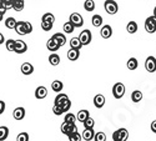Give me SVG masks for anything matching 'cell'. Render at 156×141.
<instances>
[{
	"label": "cell",
	"mask_w": 156,
	"mask_h": 141,
	"mask_svg": "<svg viewBox=\"0 0 156 141\" xmlns=\"http://www.w3.org/2000/svg\"><path fill=\"white\" fill-rule=\"evenodd\" d=\"M104 8H105V11L109 15H115L119 10L118 3H116L115 0H106V2L104 3Z\"/></svg>",
	"instance_id": "cell-1"
},
{
	"label": "cell",
	"mask_w": 156,
	"mask_h": 141,
	"mask_svg": "<svg viewBox=\"0 0 156 141\" xmlns=\"http://www.w3.org/2000/svg\"><path fill=\"white\" fill-rule=\"evenodd\" d=\"M125 94V86L122 83H116L112 87V95L115 99H121Z\"/></svg>",
	"instance_id": "cell-2"
},
{
	"label": "cell",
	"mask_w": 156,
	"mask_h": 141,
	"mask_svg": "<svg viewBox=\"0 0 156 141\" xmlns=\"http://www.w3.org/2000/svg\"><path fill=\"white\" fill-rule=\"evenodd\" d=\"M129 139V132L126 129H119L112 134V140L114 141H126Z\"/></svg>",
	"instance_id": "cell-3"
},
{
	"label": "cell",
	"mask_w": 156,
	"mask_h": 141,
	"mask_svg": "<svg viewBox=\"0 0 156 141\" xmlns=\"http://www.w3.org/2000/svg\"><path fill=\"white\" fill-rule=\"evenodd\" d=\"M69 21L74 25L75 28H80V26H83V25H84L83 16L80 14H77V12H73V14L70 15V18H69Z\"/></svg>",
	"instance_id": "cell-4"
},
{
	"label": "cell",
	"mask_w": 156,
	"mask_h": 141,
	"mask_svg": "<svg viewBox=\"0 0 156 141\" xmlns=\"http://www.w3.org/2000/svg\"><path fill=\"white\" fill-rule=\"evenodd\" d=\"M74 131H77L76 126H75V122H66V121H64V122L61 124V132L65 134L66 136H68L69 134L74 132Z\"/></svg>",
	"instance_id": "cell-5"
},
{
	"label": "cell",
	"mask_w": 156,
	"mask_h": 141,
	"mask_svg": "<svg viewBox=\"0 0 156 141\" xmlns=\"http://www.w3.org/2000/svg\"><path fill=\"white\" fill-rule=\"evenodd\" d=\"M91 39H93V35H91V33H90V30H87V29L83 30L80 33V35H79V40L83 44V46L84 45H89L90 43H91Z\"/></svg>",
	"instance_id": "cell-6"
},
{
	"label": "cell",
	"mask_w": 156,
	"mask_h": 141,
	"mask_svg": "<svg viewBox=\"0 0 156 141\" xmlns=\"http://www.w3.org/2000/svg\"><path fill=\"white\" fill-rule=\"evenodd\" d=\"M145 30L150 34L156 31V18L155 16H149L145 20Z\"/></svg>",
	"instance_id": "cell-7"
},
{
	"label": "cell",
	"mask_w": 156,
	"mask_h": 141,
	"mask_svg": "<svg viewBox=\"0 0 156 141\" xmlns=\"http://www.w3.org/2000/svg\"><path fill=\"white\" fill-rule=\"evenodd\" d=\"M27 50H28V45L25 41L23 40H15V48H14V51L16 54H24V53H27Z\"/></svg>",
	"instance_id": "cell-8"
},
{
	"label": "cell",
	"mask_w": 156,
	"mask_h": 141,
	"mask_svg": "<svg viewBox=\"0 0 156 141\" xmlns=\"http://www.w3.org/2000/svg\"><path fill=\"white\" fill-rule=\"evenodd\" d=\"M145 69L149 72H155L156 71V59L154 56H149L145 60Z\"/></svg>",
	"instance_id": "cell-9"
},
{
	"label": "cell",
	"mask_w": 156,
	"mask_h": 141,
	"mask_svg": "<svg viewBox=\"0 0 156 141\" xmlns=\"http://www.w3.org/2000/svg\"><path fill=\"white\" fill-rule=\"evenodd\" d=\"M15 31H16L19 35H27V34H29V33H28V29H27V24H25V21H16Z\"/></svg>",
	"instance_id": "cell-10"
},
{
	"label": "cell",
	"mask_w": 156,
	"mask_h": 141,
	"mask_svg": "<svg viewBox=\"0 0 156 141\" xmlns=\"http://www.w3.org/2000/svg\"><path fill=\"white\" fill-rule=\"evenodd\" d=\"M46 48H48L50 51H54V53H55V51H58V50H59L61 46L59 45V43H58V41L54 39V37L51 36L50 39L48 40V43H46Z\"/></svg>",
	"instance_id": "cell-11"
},
{
	"label": "cell",
	"mask_w": 156,
	"mask_h": 141,
	"mask_svg": "<svg viewBox=\"0 0 156 141\" xmlns=\"http://www.w3.org/2000/svg\"><path fill=\"white\" fill-rule=\"evenodd\" d=\"M94 136H95L94 127H93V129H85V130L83 131V134H81V137H83V140H85V141H91V140H94Z\"/></svg>",
	"instance_id": "cell-12"
},
{
	"label": "cell",
	"mask_w": 156,
	"mask_h": 141,
	"mask_svg": "<svg viewBox=\"0 0 156 141\" xmlns=\"http://www.w3.org/2000/svg\"><path fill=\"white\" fill-rule=\"evenodd\" d=\"M48 96V89L45 86H39L35 90V97L36 99H44Z\"/></svg>",
	"instance_id": "cell-13"
},
{
	"label": "cell",
	"mask_w": 156,
	"mask_h": 141,
	"mask_svg": "<svg viewBox=\"0 0 156 141\" xmlns=\"http://www.w3.org/2000/svg\"><path fill=\"white\" fill-rule=\"evenodd\" d=\"M100 34L101 36L104 37V39H109V37H111L112 35V29L110 25H105V26H102L101 30H100Z\"/></svg>",
	"instance_id": "cell-14"
},
{
	"label": "cell",
	"mask_w": 156,
	"mask_h": 141,
	"mask_svg": "<svg viewBox=\"0 0 156 141\" xmlns=\"http://www.w3.org/2000/svg\"><path fill=\"white\" fill-rule=\"evenodd\" d=\"M94 105H95L98 109H101L104 105H105V96L101 95V94H98V95L94 97Z\"/></svg>",
	"instance_id": "cell-15"
},
{
	"label": "cell",
	"mask_w": 156,
	"mask_h": 141,
	"mask_svg": "<svg viewBox=\"0 0 156 141\" xmlns=\"http://www.w3.org/2000/svg\"><path fill=\"white\" fill-rule=\"evenodd\" d=\"M12 116L15 120H23L25 118V109L24 108H16L12 111Z\"/></svg>",
	"instance_id": "cell-16"
},
{
	"label": "cell",
	"mask_w": 156,
	"mask_h": 141,
	"mask_svg": "<svg viewBox=\"0 0 156 141\" xmlns=\"http://www.w3.org/2000/svg\"><path fill=\"white\" fill-rule=\"evenodd\" d=\"M80 56V50H77V49H70L68 51V59L71 60V61H76L77 59H79Z\"/></svg>",
	"instance_id": "cell-17"
},
{
	"label": "cell",
	"mask_w": 156,
	"mask_h": 141,
	"mask_svg": "<svg viewBox=\"0 0 156 141\" xmlns=\"http://www.w3.org/2000/svg\"><path fill=\"white\" fill-rule=\"evenodd\" d=\"M21 72L24 75H31L34 72V66L30 62H24L21 65Z\"/></svg>",
	"instance_id": "cell-18"
},
{
	"label": "cell",
	"mask_w": 156,
	"mask_h": 141,
	"mask_svg": "<svg viewBox=\"0 0 156 141\" xmlns=\"http://www.w3.org/2000/svg\"><path fill=\"white\" fill-rule=\"evenodd\" d=\"M53 37L59 43L60 46H64L65 44H66V36H65L64 34H61V33H56V34H54Z\"/></svg>",
	"instance_id": "cell-19"
},
{
	"label": "cell",
	"mask_w": 156,
	"mask_h": 141,
	"mask_svg": "<svg viewBox=\"0 0 156 141\" xmlns=\"http://www.w3.org/2000/svg\"><path fill=\"white\" fill-rule=\"evenodd\" d=\"M89 116H90V115H89L87 110H80L79 112H77V115H76V120L80 121V122H84Z\"/></svg>",
	"instance_id": "cell-20"
},
{
	"label": "cell",
	"mask_w": 156,
	"mask_h": 141,
	"mask_svg": "<svg viewBox=\"0 0 156 141\" xmlns=\"http://www.w3.org/2000/svg\"><path fill=\"white\" fill-rule=\"evenodd\" d=\"M58 105L61 106V109L64 110V112H68V111L70 110V108H71V101H70V99L68 97V99H65V100L60 101Z\"/></svg>",
	"instance_id": "cell-21"
},
{
	"label": "cell",
	"mask_w": 156,
	"mask_h": 141,
	"mask_svg": "<svg viewBox=\"0 0 156 141\" xmlns=\"http://www.w3.org/2000/svg\"><path fill=\"white\" fill-rule=\"evenodd\" d=\"M25 6V2L24 0H14L12 2V9H14L15 11H21Z\"/></svg>",
	"instance_id": "cell-22"
},
{
	"label": "cell",
	"mask_w": 156,
	"mask_h": 141,
	"mask_svg": "<svg viewBox=\"0 0 156 141\" xmlns=\"http://www.w3.org/2000/svg\"><path fill=\"white\" fill-rule=\"evenodd\" d=\"M126 30H127L129 34H135L137 31V23L136 21H129Z\"/></svg>",
	"instance_id": "cell-23"
},
{
	"label": "cell",
	"mask_w": 156,
	"mask_h": 141,
	"mask_svg": "<svg viewBox=\"0 0 156 141\" xmlns=\"http://www.w3.org/2000/svg\"><path fill=\"white\" fill-rule=\"evenodd\" d=\"M62 87H64V85L60 80H55L51 84V89H53V91H55V93H60L62 90Z\"/></svg>",
	"instance_id": "cell-24"
},
{
	"label": "cell",
	"mask_w": 156,
	"mask_h": 141,
	"mask_svg": "<svg viewBox=\"0 0 156 141\" xmlns=\"http://www.w3.org/2000/svg\"><path fill=\"white\" fill-rule=\"evenodd\" d=\"M137 66H139V61H137V59H135V58H130L129 61H127V69H129V70H135Z\"/></svg>",
	"instance_id": "cell-25"
},
{
	"label": "cell",
	"mask_w": 156,
	"mask_h": 141,
	"mask_svg": "<svg viewBox=\"0 0 156 141\" xmlns=\"http://www.w3.org/2000/svg\"><path fill=\"white\" fill-rule=\"evenodd\" d=\"M49 62L53 66H58L59 64H60V56L58 54H51L49 56Z\"/></svg>",
	"instance_id": "cell-26"
},
{
	"label": "cell",
	"mask_w": 156,
	"mask_h": 141,
	"mask_svg": "<svg viewBox=\"0 0 156 141\" xmlns=\"http://www.w3.org/2000/svg\"><path fill=\"white\" fill-rule=\"evenodd\" d=\"M70 46L73 49H77V50H80L83 48V44L80 43L79 40V37H73V39L70 40Z\"/></svg>",
	"instance_id": "cell-27"
},
{
	"label": "cell",
	"mask_w": 156,
	"mask_h": 141,
	"mask_svg": "<svg viewBox=\"0 0 156 141\" xmlns=\"http://www.w3.org/2000/svg\"><path fill=\"white\" fill-rule=\"evenodd\" d=\"M84 8L86 11H94L95 10V2L94 0H85Z\"/></svg>",
	"instance_id": "cell-28"
},
{
	"label": "cell",
	"mask_w": 156,
	"mask_h": 141,
	"mask_svg": "<svg viewBox=\"0 0 156 141\" xmlns=\"http://www.w3.org/2000/svg\"><path fill=\"white\" fill-rule=\"evenodd\" d=\"M9 136V129L6 126H0V141L6 140Z\"/></svg>",
	"instance_id": "cell-29"
},
{
	"label": "cell",
	"mask_w": 156,
	"mask_h": 141,
	"mask_svg": "<svg viewBox=\"0 0 156 141\" xmlns=\"http://www.w3.org/2000/svg\"><path fill=\"white\" fill-rule=\"evenodd\" d=\"M91 23H93L94 26L100 28L101 25H102V16H101V15H94V16L91 18Z\"/></svg>",
	"instance_id": "cell-30"
},
{
	"label": "cell",
	"mask_w": 156,
	"mask_h": 141,
	"mask_svg": "<svg viewBox=\"0 0 156 141\" xmlns=\"http://www.w3.org/2000/svg\"><path fill=\"white\" fill-rule=\"evenodd\" d=\"M15 25H16V20L12 18V16H9L6 20H5V26L8 29H15Z\"/></svg>",
	"instance_id": "cell-31"
},
{
	"label": "cell",
	"mask_w": 156,
	"mask_h": 141,
	"mask_svg": "<svg viewBox=\"0 0 156 141\" xmlns=\"http://www.w3.org/2000/svg\"><path fill=\"white\" fill-rule=\"evenodd\" d=\"M62 29H64V31L66 33V34H73L74 30H75V26H74V25L70 21H68V23H65L62 25Z\"/></svg>",
	"instance_id": "cell-32"
},
{
	"label": "cell",
	"mask_w": 156,
	"mask_h": 141,
	"mask_svg": "<svg viewBox=\"0 0 156 141\" xmlns=\"http://www.w3.org/2000/svg\"><path fill=\"white\" fill-rule=\"evenodd\" d=\"M131 100L134 102H140L142 100V93L140 90H135L133 94H131Z\"/></svg>",
	"instance_id": "cell-33"
},
{
	"label": "cell",
	"mask_w": 156,
	"mask_h": 141,
	"mask_svg": "<svg viewBox=\"0 0 156 141\" xmlns=\"http://www.w3.org/2000/svg\"><path fill=\"white\" fill-rule=\"evenodd\" d=\"M41 21H48V23L54 24V23H55V16H54L53 14H51V12H46V14H44V15H43Z\"/></svg>",
	"instance_id": "cell-34"
},
{
	"label": "cell",
	"mask_w": 156,
	"mask_h": 141,
	"mask_svg": "<svg viewBox=\"0 0 156 141\" xmlns=\"http://www.w3.org/2000/svg\"><path fill=\"white\" fill-rule=\"evenodd\" d=\"M83 124H84V127H85V129H93V127L95 126V120H94L93 118H90V116H89Z\"/></svg>",
	"instance_id": "cell-35"
},
{
	"label": "cell",
	"mask_w": 156,
	"mask_h": 141,
	"mask_svg": "<svg viewBox=\"0 0 156 141\" xmlns=\"http://www.w3.org/2000/svg\"><path fill=\"white\" fill-rule=\"evenodd\" d=\"M68 137H69V140L70 141H80L83 137L80 136V134L77 132V131H74V132H71V134H69L68 135Z\"/></svg>",
	"instance_id": "cell-36"
},
{
	"label": "cell",
	"mask_w": 156,
	"mask_h": 141,
	"mask_svg": "<svg viewBox=\"0 0 156 141\" xmlns=\"http://www.w3.org/2000/svg\"><path fill=\"white\" fill-rule=\"evenodd\" d=\"M5 46H6V50L8 51H14V48H15V40L12 39H9L5 41Z\"/></svg>",
	"instance_id": "cell-37"
},
{
	"label": "cell",
	"mask_w": 156,
	"mask_h": 141,
	"mask_svg": "<svg viewBox=\"0 0 156 141\" xmlns=\"http://www.w3.org/2000/svg\"><path fill=\"white\" fill-rule=\"evenodd\" d=\"M53 25H54V24L48 23V21H41V29H43L44 31H50L51 29H53Z\"/></svg>",
	"instance_id": "cell-38"
},
{
	"label": "cell",
	"mask_w": 156,
	"mask_h": 141,
	"mask_svg": "<svg viewBox=\"0 0 156 141\" xmlns=\"http://www.w3.org/2000/svg\"><path fill=\"white\" fill-rule=\"evenodd\" d=\"M64 121H66V122H75L76 121V116L74 114H71V112H66Z\"/></svg>",
	"instance_id": "cell-39"
},
{
	"label": "cell",
	"mask_w": 156,
	"mask_h": 141,
	"mask_svg": "<svg viewBox=\"0 0 156 141\" xmlns=\"http://www.w3.org/2000/svg\"><path fill=\"white\" fill-rule=\"evenodd\" d=\"M29 134L28 132H20L16 137V141H29Z\"/></svg>",
	"instance_id": "cell-40"
},
{
	"label": "cell",
	"mask_w": 156,
	"mask_h": 141,
	"mask_svg": "<svg viewBox=\"0 0 156 141\" xmlns=\"http://www.w3.org/2000/svg\"><path fill=\"white\" fill-rule=\"evenodd\" d=\"M53 112H54L55 115H59V116H60L61 114H64V110L61 109V106H60V105L54 104V106H53Z\"/></svg>",
	"instance_id": "cell-41"
},
{
	"label": "cell",
	"mask_w": 156,
	"mask_h": 141,
	"mask_svg": "<svg viewBox=\"0 0 156 141\" xmlns=\"http://www.w3.org/2000/svg\"><path fill=\"white\" fill-rule=\"evenodd\" d=\"M94 140H96V141H105L106 140V135L104 132H98V134H95Z\"/></svg>",
	"instance_id": "cell-42"
},
{
	"label": "cell",
	"mask_w": 156,
	"mask_h": 141,
	"mask_svg": "<svg viewBox=\"0 0 156 141\" xmlns=\"http://www.w3.org/2000/svg\"><path fill=\"white\" fill-rule=\"evenodd\" d=\"M65 99H68V95H66V94H60V93H59V95L55 97L54 104H59L60 101H62V100H65Z\"/></svg>",
	"instance_id": "cell-43"
},
{
	"label": "cell",
	"mask_w": 156,
	"mask_h": 141,
	"mask_svg": "<svg viewBox=\"0 0 156 141\" xmlns=\"http://www.w3.org/2000/svg\"><path fill=\"white\" fill-rule=\"evenodd\" d=\"M3 2L6 6V9H12V2H14V0H3Z\"/></svg>",
	"instance_id": "cell-44"
},
{
	"label": "cell",
	"mask_w": 156,
	"mask_h": 141,
	"mask_svg": "<svg viewBox=\"0 0 156 141\" xmlns=\"http://www.w3.org/2000/svg\"><path fill=\"white\" fill-rule=\"evenodd\" d=\"M5 111V102L3 100H0V115Z\"/></svg>",
	"instance_id": "cell-45"
},
{
	"label": "cell",
	"mask_w": 156,
	"mask_h": 141,
	"mask_svg": "<svg viewBox=\"0 0 156 141\" xmlns=\"http://www.w3.org/2000/svg\"><path fill=\"white\" fill-rule=\"evenodd\" d=\"M8 9H6V6H5V4H4V2L3 0H0V11L2 12H5Z\"/></svg>",
	"instance_id": "cell-46"
},
{
	"label": "cell",
	"mask_w": 156,
	"mask_h": 141,
	"mask_svg": "<svg viewBox=\"0 0 156 141\" xmlns=\"http://www.w3.org/2000/svg\"><path fill=\"white\" fill-rule=\"evenodd\" d=\"M25 24H27V29H28V33L30 34L33 31V25L29 23V21H25Z\"/></svg>",
	"instance_id": "cell-47"
},
{
	"label": "cell",
	"mask_w": 156,
	"mask_h": 141,
	"mask_svg": "<svg viewBox=\"0 0 156 141\" xmlns=\"http://www.w3.org/2000/svg\"><path fill=\"white\" fill-rule=\"evenodd\" d=\"M151 130H152V132L156 134V120L152 121V124H151Z\"/></svg>",
	"instance_id": "cell-48"
},
{
	"label": "cell",
	"mask_w": 156,
	"mask_h": 141,
	"mask_svg": "<svg viewBox=\"0 0 156 141\" xmlns=\"http://www.w3.org/2000/svg\"><path fill=\"white\" fill-rule=\"evenodd\" d=\"M3 43H5V37H4V35L0 33V45H2Z\"/></svg>",
	"instance_id": "cell-49"
},
{
	"label": "cell",
	"mask_w": 156,
	"mask_h": 141,
	"mask_svg": "<svg viewBox=\"0 0 156 141\" xmlns=\"http://www.w3.org/2000/svg\"><path fill=\"white\" fill-rule=\"evenodd\" d=\"M3 16H4V12H2V11H0V21L3 20Z\"/></svg>",
	"instance_id": "cell-50"
},
{
	"label": "cell",
	"mask_w": 156,
	"mask_h": 141,
	"mask_svg": "<svg viewBox=\"0 0 156 141\" xmlns=\"http://www.w3.org/2000/svg\"><path fill=\"white\" fill-rule=\"evenodd\" d=\"M154 16H156V6H155V9H154Z\"/></svg>",
	"instance_id": "cell-51"
},
{
	"label": "cell",
	"mask_w": 156,
	"mask_h": 141,
	"mask_svg": "<svg viewBox=\"0 0 156 141\" xmlns=\"http://www.w3.org/2000/svg\"><path fill=\"white\" fill-rule=\"evenodd\" d=\"M155 18H156V16H155Z\"/></svg>",
	"instance_id": "cell-52"
},
{
	"label": "cell",
	"mask_w": 156,
	"mask_h": 141,
	"mask_svg": "<svg viewBox=\"0 0 156 141\" xmlns=\"http://www.w3.org/2000/svg\"><path fill=\"white\" fill-rule=\"evenodd\" d=\"M155 33H156V31H155Z\"/></svg>",
	"instance_id": "cell-53"
}]
</instances>
